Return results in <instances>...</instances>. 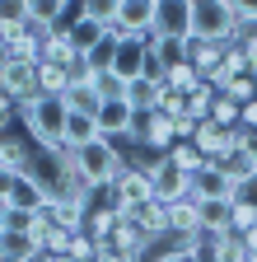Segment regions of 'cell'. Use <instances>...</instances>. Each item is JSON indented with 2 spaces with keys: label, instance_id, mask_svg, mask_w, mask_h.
Masks as SVG:
<instances>
[{
  "label": "cell",
  "instance_id": "obj_23",
  "mask_svg": "<svg viewBox=\"0 0 257 262\" xmlns=\"http://www.w3.org/2000/svg\"><path fill=\"white\" fill-rule=\"evenodd\" d=\"M0 164H5V169H14V173H24V169H33V150L5 131V136H0Z\"/></svg>",
  "mask_w": 257,
  "mask_h": 262
},
{
  "label": "cell",
  "instance_id": "obj_9",
  "mask_svg": "<svg viewBox=\"0 0 257 262\" xmlns=\"http://www.w3.org/2000/svg\"><path fill=\"white\" fill-rule=\"evenodd\" d=\"M159 24V0H122L117 10V28L122 33H141V38H150Z\"/></svg>",
  "mask_w": 257,
  "mask_h": 262
},
{
  "label": "cell",
  "instance_id": "obj_7",
  "mask_svg": "<svg viewBox=\"0 0 257 262\" xmlns=\"http://www.w3.org/2000/svg\"><path fill=\"white\" fill-rule=\"evenodd\" d=\"M42 61L71 66V71H80V66H84V56H80V47H75L71 24H56V28H47V33H42Z\"/></svg>",
  "mask_w": 257,
  "mask_h": 262
},
{
  "label": "cell",
  "instance_id": "obj_1",
  "mask_svg": "<svg viewBox=\"0 0 257 262\" xmlns=\"http://www.w3.org/2000/svg\"><path fill=\"white\" fill-rule=\"evenodd\" d=\"M66 117H71V108H66V98H56V94H33V98L19 103L24 131L42 150H61V141H66Z\"/></svg>",
  "mask_w": 257,
  "mask_h": 262
},
{
  "label": "cell",
  "instance_id": "obj_3",
  "mask_svg": "<svg viewBox=\"0 0 257 262\" xmlns=\"http://www.w3.org/2000/svg\"><path fill=\"white\" fill-rule=\"evenodd\" d=\"M239 5L234 0H187V38H215L229 42L239 33Z\"/></svg>",
  "mask_w": 257,
  "mask_h": 262
},
{
  "label": "cell",
  "instance_id": "obj_38",
  "mask_svg": "<svg viewBox=\"0 0 257 262\" xmlns=\"http://www.w3.org/2000/svg\"><path fill=\"white\" fill-rule=\"evenodd\" d=\"M239 122H243V126H257V98H248V103H239Z\"/></svg>",
  "mask_w": 257,
  "mask_h": 262
},
{
  "label": "cell",
  "instance_id": "obj_12",
  "mask_svg": "<svg viewBox=\"0 0 257 262\" xmlns=\"http://www.w3.org/2000/svg\"><path fill=\"white\" fill-rule=\"evenodd\" d=\"M38 253H42V239L33 234V229L10 225L5 234H0V262H33Z\"/></svg>",
  "mask_w": 257,
  "mask_h": 262
},
{
  "label": "cell",
  "instance_id": "obj_32",
  "mask_svg": "<svg viewBox=\"0 0 257 262\" xmlns=\"http://www.w3.org/2000/svg\"><path fill=\"white\" fill-rule=\"evenodd\" d=\"M220 94H229L234 103H248V98H257V75H234Z\"/></svg>",
  "mask_w": 257,
  "mask_h": 262
},
{
  "label": "cell",
  "instance_id": "obj_17",
  "mask_svg": "<svg viewBox=\"0 0 257 262\" xmlns=\"http://www.w3.org/2000/svg\"><path fill=\"white\" fill-rule=\"evenodd\" d=\"M187 61L197 66L201 75H211L215 66L224 61V42H215V38H187Z\"/></svg>",
  "mask_w": 257,
  "mask_h": 262
},
{
  "label": "cell",
  "instance_id": "obj_10",
  "mask_svg": "<svg viewBox=\"0 0 257 262\" xmlns=\"http://www.w3.org/2000/svg\"><path fill=\"white\" fill-rule=\"evenodd\" d=\"M192 196H229L234 202V178L220 159H206L197 173H192Z\"/></svg>",
  "mask_w": 257,
  "mask_h": 262
},
{
  "label": "cell",
  "instance_id": "obj_31",
  "mask_svg": "<svg viewBox=\"0 0 257 262\" xmlns=\"http://www.w3.org/2000/svg\"><path fill=\"white\" fill-rule=\"evenodd\" d=\"M211 122H220V126H239V103L229 94H215V103H211Z\"/></svg>",
  "mask_w": 257,
  "mask_h": 262
},
{
  "label": "cell",
  "instance_id": "obj_4",
  "mask_svg": "<svg viewBox=\"0 0 257 262\" xmlns=\"http://www.w3.org/2000/svg\"><path fill=\"white\" fill-rule=\"evenodd\" d=\"M145 169H150V178H154V202H182V196H192V173L187 169H178V164L169 159V150L164 155H154L150 150V159H145Z\"/></svg>",
  "mask_w": 257,
  "mask_h": 262
},
{
  "label": "cell",
  "instance_id": "obj_35",
  "mask_svg": "<svg viewBox=\"0 0 257 262\" xmlns=\"http://www.w3.org/2000/svg\"><path fill=\"white\" fill-rule=\"evenodd\" d=\"M159 113L173 117V122H178V117H187V94H173V89H169L164 98H159Z\"/></svg>",
  "mask_w": 257,
  "mask_h": 262
},
{
  "label": "cell",
  "instance_id": "obj_2",
  "mask_svg": "<svg viewBox=\"0 0 257 262\" xmlns=\"http://www.w3.org/2000/svg\"><path fill=\"white\" fill-rule=\"evenodd\" d=\"M71 164H75V173H80L94 192H108V187L117 183V173L126 169V164H122V150H117L112 136H94V141H84L80 150H71Z\"/></svg>",
  "mask_w": 257,
  "mask_h": 262
},
{
  "label": "cell",
  "instance_id": "obj_28",
  "mask_svg": "<svg viewBox=\"0 0 257 262\" xmlns=\"http://www.w3.org/2000/svg\"><path fill=\"white\" fill-rule=\"evenodd\" d=\"M71 262H94V257H99V239H94L89 234V229H75V234H71V253H66Z\"/></svg>",
  "mask_w": 257,
  "mask_h": 262
},
{
  "label": "cell",
  "instance_id": "obj_22",
  "mask_svg": "<svg viewBox=\"0 0 257 262\" xmlns=\"http://www.w3.org/2000/svg\"><path fill=\"white\" fill-rule=\"evenodd\" d=\"M164 84H169L173 94H197V89L206 84V75H201L192 61H182V66H173V71H164Z\"/></svg>",
  "mask_w": 257,
  "mask_h": 262
},
{
  "label": "cell",
  "instance_id": "obj_5",
  "mask_svg": "<svg viewBox=\"0 0 257 262\" xmlns=\"http://www.w3.org/2000/svg\"><path fill=\"white\" fill-rule=\"evenodd\" d=\"M112 192V206H136V202H154V178L145 164H126L117 173V183L108 187Z\"/></svg>",
  "mask_w": 257,
  "mask_h": 262
},
{
  "label": "cell",
  "instance_id": "obj_21",
  "mask_svg": "<svg viewBox=\"0 0 257 262\" xmlns=\"http://www.w3.org/2000/svg\"><path fill=\"white\" fill-rule=\"evenodd\" d=\"M117 38H122V33H117V28H108L103 38H99V42H94V47L84 52V66H89V71H112V56H117Z\"/></svg>",
  "mask_w": 257,
  "mask_h": 262
},
{
  "label": "cell",
  "instance_id": "obj_42",
  "mask_svg": "<svg viewBox=\"0 0 257 262\" xmlns=\"http://www.w3.org/2000/svg\"><path fill=\"white\" fill-rule=\"evenodd\" d=\"M5 229H10V206L0 202V234H5Z\"/></svg>",
  "mask_w": 257,
  "mask_h": 262
},
{
  "label": "cell",
  "instance_id": "obj_8",
  "mask_svg": "<svg viewBox=\"0 0 257 262\" xmlns=\"http://www.w3.org/2000/svg\"><path fill=\"white\" fill-rule=\"evenodd\" d=\"M164 94H169V84H164V75H159V71H145V75H136V80H126V103H131L136 113H154Z\"/></svg>",
  "mask_w": 257,
  "mask_h": 262
},
{
  "label": "cell",
  "instance_id": "obj_11",
  "mask_svg": "<svg viewBox=\"0 0 257 262\" xmlns=\"http://www.w3.org/2000/svg\"><path fill=\"white\" fill-rule=\"evenodd\" d=\"M0 94L24 103V98L38 94V61H10V71L0 75Z\"/></svg>",
  "mask_w": 257,
  "mask_h": 262
},
{
  "label": "cell",
  "instance_id": "obj_16",
  "mask_svg": "<svg viewBox=\"0 0 257 262\" xmlns=\"http://www.w3.org/2000/svg\"><path fill=\"white\" fill-rule=\"evenodd\" d=\"M169 33V38H187V0H159V24L150 38Z\"/></svg>",
  "mask_w": 257,
  "mask_h": 262
},
{
  "label": "cell",
  "instance_id": "obj_6",
  "mask_svg": "<svg viewBox=\"0 0 257 262\" xmlns=\"http://www.w3.org/2000/svg\"><path fill=\"white\" fill-rule=\"evenodd\" d=\"M136 117H141V113L126 103V94H122V98H103L99 113H94L99 131H103V136H112V141H126V136H131V131H136Z\"/></svg>",
  "mask_w": 257,
  "mask_h": 262
},
{
  "label": "cell",
  "instance_id": "obj_34",
  "mask_svg": "<svg viewBox=\"0 0 257 262\" xmlns=\"http://www.w3.org/2000/svg\"><path fill=\"white\" fill-rule=\"evenodd\" d=\"M28 24V0H0V28Z\"/></svg>",
  "mask_w": 257,
  "mask_h": 262
},
{
  "label": "cell",
  "instance_id": "obj_36",
  "mask_svg": "<svg viewBox=\"0 0 257 262\" xmlns=\"http://www.w3.org/2000/svg\"><path fill=\"white\" fill-rule=\"evenodd\" d=\"M234 5H239V19H243V24H239V33H234V38H243V33H248V28L257 24V0H234Z\"/></svg>",
  "mask_w": 257,
  "mask_h": 262
},
{
  "label": "cell",
  "instance_id": "obj_44",
  "mask_svg": "<svg viewBox=\"0 0 257 262\" xmlns=\"http://www.w3.org/2000/svg\"><path fill=\"white\" fill-rule=\"evenodd\" d=\"M5 71H10V52L0 47V75H5Z\"/></svg>",
  "mask_w": 257,
  "mask_h": 262
},
{
  "label": "cell",
  "instance_id": "obj_33",
  "mask_svg": "<svg viewBox=\"0 0 257 262\" xmlns=\"http://www.w3.org/2000/svg\"><path fill=\"white\" fill-rule=\"evenodd\" d=\"M252 225H257V202H234L229 229H234V234H243V229H252Z\"/></svg>",
  "mask_w": 257,
  "mask_h": 262
},
{
  "label": "cell",
  "instance_id": "obj_39",
  "mask_svg": "<svg viewBox=\"0 0 257 262\" xmlns=\"http://www.w3.org/2000/svg\"><path fill=\"white\" fill-rule=\"evenodd\" d=\"M10 187H14V169H5V164H0V202L10 196Z\"/></svg>",
  "mask_w": 257,
  "mask_h": 262
},
{
  "label": "cell",
  "instance_id": "obj_20",
  "mask_svg": "<svg viewBox=\"0 0 257 262\" xmlns=\"http://www.w3.org/2000/svg\"><path fill=\"white\" fill-rule=\"evenodd\" d=\"M94 136H103L99 122H94V113H71V117H66V141H61V145H66V150H80V145L94 141Z\"/></svg>",
  "mask_w": 257,
  "mask_h": 262
},
{
  "label": "cell",
  "instance_id": "obj_30",
  "mask_svg": "<svg viewBox=\"0 0 257 262\" xmlns=\"http://www.w3.org/2000/svg\"><path fill=\"white\" fill-rule=\"evenodd\" d=\"M71 234H75V229H66V225H52L47 234H42V253L66 257V253H71Z\"/></svg>",
  "mask_w": 257,
  "mask_h": 262
},
{
  "label": "cell",
  "instance_id": "obj_26",
  "mask_svg": "<svg viewBox=\"0 0 257 262\" xmlns=\"http://www.w3.org/2000/svg\"><path fill=\"white\" fill-rule=\"evenodd\" d=\"M71 33H75V47H80V56H84V52H89L94 42H99V38H103L108 28H103V24H94V19H84V14H75Z\"/></svg>",
  "mask_w": 257,
  "mask_h": 262
},
{
  "label": "cell",
  "instance_id": "obj_14",
  "mask_svg": "<svg viewBox=\"0 0 257 262\" xmlns=\"http://www.w3.org/2000/svg\"><path fill=\"white\" fill-rule=\"evenodd\" d=\"M169 234L173 239H197L201 234V220H197V196H182V202H169Z\"/></svg>",
  "mask_w": 257,
  "mask_h": 262
},
{
  "label": "cell",
  "instance_id": "obj_18",
  "mask_svg": "<svg viewBox=\"0 0 257 262\" xmlns=\"http://www.w3.org/2000/svg\"><path fill=\"white\" fill-rule=\"evenodd\" d=\"M229 211H234L229 196H197V220H201V229H229Z\"/></svg>",
  "mask_w": 257,
  "mask_h": 262
},
{
  "label": "cell",
  "instance_id": "obj_25",
  "mask_svg": "<svg viewBox=\"0 0 257 262\" xmlns=\"http://www.w3.org/2000/svg\"><path fill=\"white\" fill-rule=\"evenodd\" d=\"M169 159L178 164V169H187V173H197L201 164H206V155L197 150V141H173L169 145Z\"/></svg>",
  "mask_w": 257,
  "mask_h": 262
},
{
  "label": "cell",
  "instance_id": "obj_24",
  "mask_svg": "<svg viewBox=\"0 0 257 262\" xmlns=\"http://www.w3.org/2000/svg\"><path fill=\"white\" fill-rule=\"evenodd\" d=\"M117 10H122V0H75V14H84V19H94V24H103V28L117 24Z\"/></svg>",
  "mask_w": 257,
  "mask_h": 262
},
{
  "label": "cell",
  "instance_id": "obj_37",
  "mask_svg": "<svg viewBox=\"0 0 257 262\" xmlns=\"http://www.w3.org/2000/svg\"><path fill=\"white\" fill-rule=\"evenodd\" d=\"M19 122V103H14V98H5V94H0V136H5V131Z\"/></svg>",
  "mask_w": 257,
  "mask_h": 262
},
{
  "label": "cell",
  "instance_id": "obj_27",
  "mask_svg": "<svg viewBox=\"0 0 257 262\" xmlns=\"http://www.w3.org/2000/svg\"><path fill=\"white\" fill-rule=\"evenodd\" d=\"M220 164L229 169V178H234V183H243V178H252V173H257V159H252L248 150H229Z\"/></svg>",
  "mask_w": 257,
  "mask_h": 262
},
{
  "label": "cell",
  "instance_id": "obj_29",
  "mask_svg": "<svg viewBox=\"0 0 257 262\" xmlns=\"http://www.w3.org/2000/svg\"><path fill=\"white\" fill-rule=\"evenodd\" d=\"M94 94H99V103H103V98H122L126 94V80L117 71H94Z\"/></svg>",
  "mask_w": 257,
  "mask_h": 262
},
{
  "label": "cell",
  "instance_id": "obj_15",
  "mask_svg": "<svg viewBox=\"0 0 257 262\" xmlns=\"http://www.w3.org/2000/svg\"><path fill=\"white\" fill-rule=\"evenodd\" d=\"M71 5H75V0H28V24H33L38 33H47L56 24H66Z\"/></svg>",
  "mask_w": 257,
  "mask_h": 262
},
{
  "label": "cell",
  "instance_id": "obj_40",
  "mask_svg": "<svg viewBox=\"0 0 257 262\" xmlns=\"http://www.w3.org/2000/svg\"><path fill=\"white\" fill-rule=\"evenodd\" d=\"M94 262H131V257H126V253H112V248H99V257H94Z\"/></svg>",
  "mask_w": 257,
  "mask_h": 262
},
{
  "label": "cell",
  "instance_id": "obj_13",
  "mask_svg": "<svg viewBox=\"0 0 257 262\" xmlns=\"http://www.w3.org/2000/svg\"><path fill=\"white\" fill-rule=\"evenodd\" d=\"M187 61V38H169V33H159V38H150V71H173V66Z\"/></svg>",
  "mask_w": 257,
  "mask_h": 262
},
{
  "label": "cell",
  "instance_id": "obj_41",
  "mask_svg": "<svg viewBox=\"0 0 257 262\" xmlns=\"http://www.w3.org/2000/svg\"><path fill=\"white\" fill-rule=\"evenodd\" d=\"M243 244H248V253H257V225H252V229H243Z\"/></svg>",
  "mask_w": 257,
  "mask_h": 262
},
{
  "label": "cell",
  "instance_id": "obj_19",
  "mask_svg": "<svg viewBox=\"0 0 257 262\" xmlns=\"http://www.w3.org/2000/svg\"><path fill=\"white\" fill-rule=\"evenodd\" d=\"M71 80H75V71L71 66H56V61H38V94H66L71 89Z\"/></svg>",
  "mask_w": 257,
  "mask_h": 262
},
{
  "label": "cell",
  "instance_id": "obj_43",
  "mask_svg": "<svg viewBox=\"0 0 257 262\" xmlns=\"http://www.w3.org/2000/svg\"><path fill=\"white\" fill-rule=\"evenodd\" d=\"M33 262H66V257H56V253H38Z\"/></svg>",
  "mask_w": 257,
  "mask_h": 262
}]
</instances>
